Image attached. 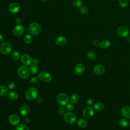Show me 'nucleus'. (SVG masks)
I'll use <instances>...</instances> for the list:
<instances>
[{
    "instance_id": "1",
    "label": "nucleus",
    "mask_w": 130,
    "mask_h": 130,
    "mask_svg": "<svg viewBox=\"0 0 130 130\" xmlns=\"http://www.w3.org/2000/svg\"><path fill=\"white\" fill-rule=\"evenodd\" d=\"M38 95V91L35 87L28 88L25 93V97L28 101H32Z\"/></svg>"
},
{
    "instance_id": "2",
    "label": "nucleus",
    "mask_w": 130,
    "mask_h": 130,
    "mask_svg": "<svg viewBox=\"0 0 130 130\" xmlns=\"http://www.w3.org/2000/svg\"><path fill=\"white\" fill-rule=\"evenodd\" d=\"M28 30L31 35L38 36L41 31V27L38 23L32 22L29 24Z\"/></svg>"
},
{
    "instance_id": "3",
    "label": "nucleus",
    "mask_w": 130,
    "mask_h": 130,
    "mask_svg": "<svg viewBox=\"0 0 130 130\" xmlns=\"http://www.w3.org/2000/svg\"><path fill=\"white\" fill-rule=\"evenodd\" d=\"M29 70L25 66H21L19 67L17 70V74L18 76L22 79H26L28 78L29 76Z\"/></svg>"
},
{
    "instance_id": "4",
    "label": "nucleus",
    "mask_w": 130,
    "mask_h": 130,
    "mask_svg": "<svg viewBox=\"0 0 130 130\" xmlns=\"http://www.w3.org/2000/svg\"><path fill=\"white\" fill-rule=\"evenodd\" d=\"M12 50V46L8 42L3 43L0 46V52L4 55L9 54Z\"/></svg>"
},
{
    "instance_id": "5",
    "label": "nucleus",
    "mask_w": 130,
    "mask_h": 130,
    "mask_svg": "<svg viewBox=\"0 0 130 130\" xmlns=\"http://www.w3.org/2000/svg\"><path fill=\"white\" fill-rule=\"evenodd\" d=\"M58 103L61 106H66L69 103V99L68 96L64 93H60L57 96Z\"/></svg>"
},
{
    "instance_id": "6",
    "label": "nucleus",
    "mask_w": 130,
    "mask_h": 130,
    "mask_svg": "<svg viewBox=\"0 0 130 130\" xmlns=\"http://www.w3.org/2000/svg\"><path fill=\"white\" fill-rule=\"evenodd\" d=\"M64 119L67 123L70 124H73L76 122V117L73 113L68 112L64 114Z\"/></svg>"
},
{
    "instance_id": "7",
    "label": "nucleus",
    "mask_w": 130,
    "mask_h": 130,
    "mask_svg": "<svg viewBox=\"0 0 130 130\" xmlns=\"http://www.w3.org/2000/svg\"><path fill=\"white\" fill-rule=\"evenodd\" d=\"M129 30L128 28L124 25H121L117 29V34L121 37H127L128 36Z\"/></svg>"
},
{
    "instance_id": "8",
    "label": "nucleus",
    "mask_w": 130,
    "mask_h": 130,
    "mask_svg": "<svg viewBox=\"0 0 130 130\" xmlns=\"http://www.w3.org/2000/svg\"><path fill=\"white\" fill-rule=\"evenodd\" d=\"M38 78L40 80L44 82H49L52 79V76L50 74L46 71L40 72L38 75Z\"/></svg>"
},
{
    "instance_id": "9",
    "label": "nucleus",
    "mask_w": 130,
    "mask_h": 130,
    "mask_svg": "<svg viewBox=\"0 0 130 130\" xmlns=\"http://www.w3.org/2000/svg\"><path fill=\"white\" fill-rule=\"evenodd\" d=\"M82 114L84 117L86 118H90L94 115V111L91 107H87L84 109Z\"/></svg>"
},
{
    "instance_id": "10",
    "label": "nucleus",
    "mask_w": 130,
    "mask_h": 130,
    "mask_svg": "<svg viewBox=\"0 0 130 130\" xmlns=\"http://www.w3.org/2000/svg\"><path fill=\"white\" fill-rule=\"evenodd\" d=\"M24 31V27L21 24L16 25L13 30V34L15 37H19L21 36Z\"/></svg>"
},
{
    "instance_id": "11",
    "label": "nucleus",
    "mask_w": 130,
    "mask_h": 130,
    "mask_svg": "<svg viewBox=\"0 0 130 130\" xmlns=\"http://www.w3.org/2000/svg\"><path fill=\"white\" fill-rule=\"evenodd\" d=\"M21 61L25 66H29L32 62L31 57L27 54H23L20 57Z\"/></svg>"
},
{
    "instance_id": "12",
    "label": "nucleus",
    "mask_w": 130,
    "mask_h": 130,
    "mask_svg": "<svg viewBox=\"0 0 130 130\" xmlns=\"http://www.w3.org/2000/svg\"><path fill=\"white\" fill-rule=\"evenodd\" d=\"M9 121L11 125L15 126L19 123L20 118L17 114H13L10 116L9 118Z\"/></svg>"
},
{
    "instance_id": "13",
    "label": "nucleus",
    "mask_w": 130,
    "mask_h": 130,
    "mask_svg": "<svg viewBox=\"0 0 130 130\" xmlns=\"http://www.w3.org/2000/svg\"><path fill=\"white\" fill-rule=\"evenodd\" d=\"M9 10L12 14H16L20 10V6L17 3H12L9 6Z\"/></svg>"
},
{
    "instance_id": "14",
    "label": "nucleus",
    "mask_w": 130,
    "mask_h": 130,
    "mask_svg": "<svg viewBox=\"0 0 130 130\" xmlns=\"http://www.w3.org/2000/svg\"><path fill=\"white\" fill-rule=\"evenodd\" d=\"M85 71L84 66L81 63H77L74 68V72L77 75H82Z\"/></svg>"
},
{
    "instance_id": "15",
    "label": "nucleus",
    "mask_w": 130,
    "mask_h": 130,
    "mask_svg": "<svg viewBox=\"0 0 130 130\" xmlns=\"http://www.w3.org/2000/svg\"><path fill=\"white\" fill-rule=\"evenodd\" d=\"M93 71L96 74L98 75H101L104 73L105 71V68L104 66L102 64H97L94 67Z\"/></svg>"
},
{
    "instance_id": "16",
    "label": "nucleus",
    "mask_w": 130,
    "mask_h": 130,
    "mask_svg": "<svg viewBox=\"0 0 130 130\" xmlns=\"http://www.w3.org/2000/svg\"><path fill=\"white\" fill-rule=\"evenodd\" d=\"M121 115L126 119H130V107L124 106L121 110Z\"/></svg>"
},
{
    "instance_id": "17",
    "label": "nucleus",
    "mask_w": 130,
    "mask_h": 130,
    "mask_svg": "<svg viewBox=\"0 0 130 130\" xmlns=\"http://www.w3.org/2000/svg\"><path fill=\"white\" fill-rule=\"evenodd\" d=\"M55 43L57 45L59 46H64L67 43V39L62 36H58L55 39Z\"/></svg>"
},
{
    "instance_id": "18",
    "label": "nucleus",
    "mask_w": 130,
    "mask_h": 130,
    "mask_svg": "<svg viewBox=\"0 0 130 130\" xmlns=\"http://www.w3.org/2000/svg\"><path fill=\"white\" fill-rule=\"evenodd\" d=\"M29 108L27 105H24L21 106L19 109V111L20 114L23 116H26L29 113Z\"/></svg>"
},
{
    "instance_id": "19",
    "label": "nucleus",
    "mask_w": 130,
    "mask_h": 130,
    "mask_svg": "<svg viewBox=\"0 0 130 130\" xmlns=\"http://www.w3.org/2000/svg\"><path fill=\"white\" fill-rule=\"evenodd\" d=\"M119 124L122 127H128L130 125V122L126 118H121L119 120Z\"/></svg>"
},
{
    "instance_id": "20",
    "label": "nucleus",
    "mask_w": 130,
    "mask_h": 130,
    "mask_svg": "<svg viewBox=\"0 0 130 130\" xmlns=\"http://www.w3.org/2000/svg\"><path fill=\"white\" fill-rule=\"evenodd\" d=\"M111 46V42L109 40H104L100 43V47L104 49L108 48Z\"/></svg>"
},
{
    "instance_id": "21",
    "label": "nucleus",
    "mask_w": 130,
    "mask_h": 130,
    "mask_svg": "<svg viewBox=\"0 0 130 130\" xmlns=\"http://www.w3.org/2000/svg\"><path fill=\"white\" fill-rule=\"evenodd\" d=\"M105 108L104 104L102 102H97L94 105V109L97 111H101L104 110Z\"/></svg>"
},
{
    "instance_id": "22",
    "label": "nucleus",
    "mask_w": 130,
    "mask_h": 130,
    "mask_svg": "<svg viewBox=\"0 0 130 130\" xmlns=\"http://www.w3.org/2000/svg\"><path fill=\"white\" fill-rule=\"evenodd\" d=\"M87 57L91 60H95L97 58V55L95 51L93 50H89L87 52Z\"/></svg>"
},
{
    "instance_id": "23",
    "label": "nucleus",
    "mask_w": 130,
    "mask_h": 130,
    "mask_svg": "<svg viewBox=\"0 0 130 130\" xmlns=\"http://www.w3.org/2000/svg\"><path fill=\"white\" fill-rule=\"evenodd\" d=\"M77 124L81 128H85L87 126L88 123L85 119L81 118L77 121Z\"/></svg>"
},
{
    "instance_id": "24",
    "label": "nucleus",
    "mask_w": 130,
    "mask_h": 130,
    "mask_svg": "<svg viewBox=\"0 0 130 130\" xmlns=\"http://www.w3.org/2000/svg\"><path fill=\"white\" fill-rule=\"evenodd\" d=\"M8 88L4 85H0V96H6L8 93Z\"/></svg>"
},
{
    "instance_id": "25",
    "label": "nucleus",
    "mask_w": 130,
    "mask_h": 130,
    "mask_svg": "<svg viewBox=\"0 0 130 130\" xmlns=\"http://www.w3.org/2000/svg\"><path fill=\"white\" fill-rule=\"evenodd\" d=\"M38 70H39L38 67L37 65V64H35V63L31 64L29 68V72L32 74H36V73H37L38 72Z\"/></svg>"
},
{
    "instance_id": "26",
    "label": "nucleus",
    "mask_w": 130,
    "mask_h": 130,
    "mask_svg": "<svg viewBox=\"0 0 130 130\" xmlns=\"http://www.w3.org/2000/svg\"><path fill=\"white\" fill-rule=\"evenodd\" d=\"M8 97L11 101H15L18 98V94L15 91H11L8 94Z\"/></svg>"
},
{
    "instance_id": "27",
    "label": "nucleus",
    "mask_w": 130,
    "mask_h": 130,
    "mask_svg": "<svg viewBox=\"0 0 130 130\" xmlns=\"http://www.w3.org/2000/svg\"><path fill=\"white\" fill-rule=\"evenodd\" d=\"M83 3V0H73V6L77 9H79L82 7Z\"/></svg>"
},
{
    "instance_id": "28",
    "label": "nucleus",
    "mask_w": 130,
    "mask_h": 130,
    "mask_svg": "<svg viewBox=\"0 0 130 130\" xmlns=\"http://www.w3.org/2000/svg\"><path fill=\"white\" fill-rule=\"evenodd\" d=\"M79 100V95L77 93L73 94L70 98V102L73 104L77 103L78 102Z\"/></svg>"
},
{
    "instance_id": "29",
    "label": "nucleus",
    "mask_w": 130,
    "mask_h": 130,
    "mask_svg": "<svg viewBox=\"0 0 130 130\" xmlns=\"http://www.w3.org/2000/svg\"><path fill=\"white\" fill-rule=\"evenodd\" d=\"M33 41L32 37L29 34H26L24 37V41L26 44H29L32 43Z\"/></svg>"
},
{
    "instance_id": "30",
    "label": "nucleus",
    "mask_w": 130,
    "mask_h": 130,
    "mask_svg": "<svg viewBox=\"0 0 130 130\" xmlns=\"http://www.w3.org/2000/svg\"><path fill=\"white\" fill-rule=\"evenodd\" d=\"M11 57H12V59L14 60H18L20 59V58L21 57L20 53L16 51H13L12 53Z\"/></svg>"
},
{
    "instance_id": "31",
    "label": "nucleus",
    "mask_w": 130,
    "mask_h": 130,
    "mask_svg": "<svg viewBox=\"0 0 130 130\" xmlns=\"http://www.w3.org/2000/svg\"><path fill=\"white\" fill-rule=\"evenodd\" d=\"M16 130H29L28 126L24 124H19L16 127Z\"/></svg>"
},
{
    "instance_id": "32",
    "label": "nucleus",
    "mask_w": 130,
    "mask_h": 130,
    "mask_svg": "<svg viewBox=\"0 0 130 130\" xmlns=\"http://www.w3.org/2000/svg\"><path fill=\"white\" fill-rule=\"evenodd\" d=\"M119 4L122 8H125L128 5V0H119Z\"/></svg>"
},
{
    "instance_id": "33",
    "label": "nucleus",
    "mask_w": 130,
    "mask_h": 130,
    "mask_svg": "<svg viewBox=\"0 0 130 130\" xmlns=\"http://www.w3.org/2000/svg\"><path fill=\"white\" fill-rule=\"evenodd\" d=\"M80 11L81 13H82L83 15H86L88 14L89 9L86 6H82L80 8Z\"/></svg>"
},
{
    "instance_id": "34",
    "label": "nucleus",
    "mask_w": 130,
    "mask_h": 130,
    "mask_svg": "<svg viewBox=\"0 0 130 130\" xmlns=\"http://www.w3.org/2000/svg\"><path fill=\"white\" fill-rule=\"evenodd\" d=\"M74 107V106L73 104H72V103H68L66 105V110L68 112H71V111H72L73 110Z\"/></svg>"
},
{
    "instance_id": "35",
    "label": "nucleus",
    "mask_w": 130,
    "mask_h": 130,
    "mask_svg": "<svg viewBox=\"0 0 130 130\" xmlns=\"http://www.w3.org/2000/svg\"><path fill=\"white\" fill-rule=\"evenodd\" d=\"M16 87V84L13 82H10L8 84V88L9 89L12 90Z\"/></svg>"
},
{
    "instance_id": "36",
    "label": "nucleus",
    "mask_w": 130,
    "mask_h": 130,
    "mask_svg": "<svg viewBox=\"0 0 130 130\" xmlns=\"http://www.w3.org/2000/svg\"><path fill=\"white\" fill-rule=\"evenodd\" d=\"M86 104L88 107H91L94 104L93 99L92 98H88L86 101Z\"/></svg>"
},
{
    "instance_id": "37",
    "label": "nucleus",
    "mask_w": 130,
    "mask_h": 130,
    "mask_svg": "<svg viewBox=\"0 0 130 130\" xmlns=\"http://www.w3.org/2000/svg\"><path fill=\"white\" fill-rule=\"evenodd\" d=\"M38 81H39V78L36 77H32L30 80V83L32 84H36L38 82Z\"/></svg>"
},
{
    "instance_id": "38",
    "label": "nucleus",
    "mask_w": 130,
    "mask_h": 130,
    "mask_svg": "<svg viewBox=\"0 0 130 130\" xmlns=\"http://www.w3.org/2000/svg\"><path fill=\"white\" fill-rule=\"evenodd\" d=\"M92 43H93V45L95 46H99L100 45V43L101 42H100V41L98 39H95L92 42Z\"/></svg>"
},
{
    "instance_id": "39",
    "label": "nucleus",
    "mask_w": 130,
    "mask_h": 130,
    "mask_svg": "<svg viewBox=\"0 0 130 130\" xmlns=\"http://www.w3.org/2000/svg\"><path fill=\"white\" fill-rule=\"evenodd\" d=\"M58 112L60 115H63L65 113V109L63 107H60L58 109Z\"/></svg>"
},
{
    "instance_id": "40",
    "label": "nucleus",
    "mask_w": 130,
    "mask_h": 130,
    "mask_svg": "<svg viewBox=\"0 0 130 130\" xmlns=\"http://www.w3.org/2000/svg\"><path fill=\"white\" fill-rule=\"evenodd\" d=\"M22 20L20 17H17L15 19V22L18 24H20L22 23Z\"/></svg>"
},
{
    "instance_id": "41",
    "label": "nucleus",
    "mask_w": 130,
    "mask_h": 130,
    "mask_svg": "<svg viewBox=\"0 0 130 130\" xmlns=\"http://www.w3.org/2000/svg\"><path fill=\"white\" fill-rule=\"evenodd\" d=\"M36 101L38 103H41L43 101V98L40 96H38L37 98H36Z\"/></svg>"
},
{
    "instance_id": "42",
    "label": "nucleus",
    "mask_w": 130,
    "mask_h": 130,
    "mask_svg": "<svg viewBox=\"0 0 130 130\" xmlns=\"http://www.w3.org/2000/svg\"><path fill=\"white\" fill-rule=\"evenodd\" d=\"M4 37L3 36V35H2V34L0 33V42H2L4 41Z\"/></svg>"
},
{
    "instance_id": "43",
    "label": "nucleus",
    "mask_w": 130,
    "mask_h": 130,
    "mask_svg": "<svg viewBox=\"0 0 130 130\" xmlns=\"http://www.w3.org/2000/svg\"><path fill=\"white\" fill-rule=\"evenodd\" d=\"M24 121H25V122H26V123H28L29 122V118L28 117H25V118H24Z\"/></svg>"
},
{
    "instance_id": "44",
    "label": "nucleus",
    "mask_w": 130,
    "mask_h": 130,
    "mask_svg": "<svg viewBox=\"0 0 130 130\" xmlns=\"http://www.w3.org/2000/svg\"><path fill=\"white\" fill-rule=\"evenodd\" d=\"M126 41H127V42L130 43V36H128L126 37Z\"/></svg>"
},
{
    "instance_id": "45",
    "label": "nucleus",
    "mask_w": 130,
    "mask_h": 130,
    "mask_svg": "<svg viewBox=\"0 0 130 130\" xmlns=\"http://www.w3.org/2000/svg\"><path fill=\"white\" fill-rule=\"evenodd\" d=\"M42 1H45V2H46V1H48V0H42Z\"/></svg>"
},
{
    "instance_id": "46",
    "label": "nucleus",
    "mask_w": 130,
    "mask_h": 130,
    "mask_svg": "<svg viewBox=\"0 0 130 130\" xmlns=\"http://www.w3.org/2000/svg\"><path fill=\"white\" fill-rule=\"evenodd\" d=\"M111 1H115V0H111Z\"/></svg>"
},
{
    "instance_id": "47",
    "label": "nucleus",
    "mask_w": 130,
    "mask_h": 130,
    "mask_svg": "<svg viewBox=\"0 0 130 130\" xmlns=\"http://www.w3.org/2000/svg\"><path fill=\"white\" fill-rule=\"evenodd\" d=\"M11 130H14V129H11Z\"/></svg>"
},
{
    "instance_id": "48",
    "label": "nucleus",
    "mask_w": 130,
    "mask_h": 130,
    "mask_svg": "<svg viewBox=\"0 0 130 130\" xmlns=\"http://www.w3.org/2000/svg\"><path fill=\"white\" fill-rule=\"evenodd\" d=\"M129 1H130V0H129Z\"/></svg>"
}]
</instances>
